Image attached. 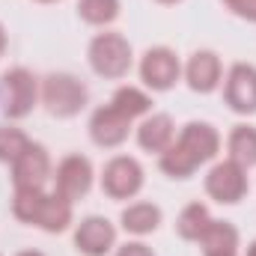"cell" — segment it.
<instances>
[{"label":"cell","instance_id":"1","mask_svg":"<svg viewBox=\"0 0 256 256\" xmlns=\"http://www.w3.org/2000/svg\"><path fill=\"white\" fill-rule=\"evenodd\" d=\"M220 152V131L212 122H188L176 134L167 152L158 155V167L170 179H188Z\"/></svg>","mask_w":256,"mask_h":256},{"label":"cell","instance_id":"2","mask_svg":"<svg viewBox=\"0 0 256 256\" xmlns=\"http://www.w3.org/2000/svg\"><path fill=\"white\" fill-rule=\"evenodd\" d=\"M39 102L45 104V110L57 120H72L78 116L86 102H90V90L86 84L72 74V72H51L42 78V96Z\"/></svg>","mask_w":256,"mask_h":256},{"label":"cell","instance_id":"3","mask_svg":"<svg viewBox=\"0 0 256 256\" xmlns=\"http://www.w3.org/2000/svg\"><path fill=\"white\" fill-rule=\"evenodd\" d=\"M86 60L90 68L104 78V80H120L126 78L134 66V51H131V42H128L122 33L116 30H104V33H96L90 48H86Z\"/></svg>","mask_w":256,"mask_h":256},{"label":"cell","instance_id":"4","mask_svg":"<svg viewBox=\"0 0 256 256\" xmlns=\"http://www.w3.org/2000/svg\"><path fill=\"white\" fill-rule=\"evenodd\" d=\"M42 96V80L27 66H12L3 72V110L9 120H24L33 114Z\"/></svg>","mask_w":256,"mask_h":256},{"label":"cell","instance_id":"5","mask_svg":"<svg viewBox=\"0 0 256 256\" xmlns=\"http://www.w3.org/2000/svg\"><path fill=\"white\" fill-rule=\"evenodd\" d=\"M206 194L220 202V206H236L242 202L248 191H250V182H248V170L242 164H236L232 158H224V161H214L206 173Z\"/></svg>","mask_w":256,"mask_h":256},{"label":"cell","instance_id":"6","mask_svg":"<svg viewBox=\"0 0 256 256\" xmlns=\"http://www.w3.org/2000/svg\"><path fill=\"white\" fill-rule=\"evenodd\" d=\"M143 182H146L143 164L131 155H114L102 170V191H104V196H110L116 202L134 200L143 191Z\"/></svg>","mask_w":256,"mask_h":256},{"label":"cell","instance_id":"7","mask_svg":"<svg viewBox=\"0 0 256 256\" xmlns=\"http://www.w3.org/2000/svg\"><path fill=\"white\" fill-rule=\"evenodd\" d=\"M137 72H140L143 86L152 90V92H167V90H173V86L182 80V63H179L176 51L167 48V45L149 48V51L140 57Z\"/></svg>","mask_w":256,"mask_h":256},{"label":"cell","instance_id":"8","mask_svg":"<svg viewBox=\"0 0 256 256\" xmlns=\"http://www.w3.org/2000/svg\"><path fill=\"white\" fill-rule=\"evenodd\" d=\"M51 182H54V191L60 194V196H66L68 202L84 200L86 194L92 191V182H96L92 161L86 155H80V152L66 155V158H60V164L54 167Z\"/></svg>","mask_w":256,"mask_h":256},{"label":"cell","instance_id":"9","mask_svg":"<svg viewBox=\"0 0 256 256\" xmlns=\"http://www.w3.org/2000/svg\"><path fill=\"white\" fill-rule=\"evenodd\" d=\"M224 102L238 116L256 114V66L254 63H232L224 78Z\"/></svg>","mask_w":256,"mask_h":256},{"label":"cell","instance_id":"10","mask_svg":"<svg viewBox=\"0 0 256 256\" xmlns=\"http://www.w3.org/2000/svg\"><path fill=\"white\" fill-rule=\"evenodd\" d=\"M54 176L51 155L42 143H30L12 161V185L15 188H45Z\"/></svg>","mask_w":256,"mask_h":256},{"label":"cell","instance_id":"11","mask_svg":"<svg viewBox=\"0 0 256 256\" xmlns=\"http://www.w3.org/2000/svg\"><path fill=\"white\" fill-rule=\"evenodd\" d=\"M74 248L80 256H108L116 250V226L102 214H86L74 226Z\"/></svg>","mask_w":256,"mask_h":256},{"label":"cell","instance_id":"12","mask_svg":"<svg viewBox=\"0 0 256 256\" xmlns=\"http://www.w3.org/2000/svg\"><path fill=\"white\" fill-rule=\"evenodd\" d=\"M182 78H185V84L191 86L194 92L208 96V92H214L224 84V63L208 48L194 51L191 57H188V63L182 66Z\"/></svg>","mask_w":256,"mask_h":256},{"label":"cell","instance_id":"13","mask_svg":"<svg viewBox=\"0 0 256 256\" xmlns=\"http://www.w3.org/2000/svg\"><path fill=\"white\" fill-rule=\"evenodd\" d=\"M128 134H131V120L122 116L110 102L92 110V116H90V137H92L96 146L116 149V146H122L128 140Z\"/></svg>","mask_w":256,"mask_h":256},{"label":"cell","instance_id":"14","mask_svg":"<svg viewBox=\"0 0 256 256\" xmlns=\"http://www.w3.org/2000/svg\"><path fill=\"white\" fill-rule=\"evenodd\" d=\"M176 140V122L170 114H149L140 120L137 126V146L143 152H152V155H161L170 149V143Z\"/></svg>","mask_w":256,"mask_h":256},{"label":"cell","instance_id":"15","mask_svg":"<svg viewBox=\"0 0 256 256\" xmlns=\"http://www.w3.org/2000/svg\"><path fill=\"white\" fill-rule=\"evenodd\" d=\"M72 220H74V202H68V200L60 196L57 191H51V194L45 191L33 226H39L42 232L57 236V232H66V230L72 226Z\"/></svg>","mask_w":256,"mask_h":256},{"label":"cell","instance_id":"16","mask_svg":"<svg viewBox=\"0 0 256 256\" xmlns=\"http://www.w3.org/2000/svg\"><path fill=\"white\" fill-rule=\"evenodd\" d=\"M161 220H164V212H161V206H155V202H146V200L128 202L126 208H122V214H120V224H122V230H126L128 236H137V238H143V236H152V232L161 226Z\"/></svg>","mask_w":256,"mask_h":256},{"label":"cell","instance_id":"17","mask_svg":"<svg viewBox=\"0 0 256 256\" xmlns=\"http://www.w3.org/2000/svg\"><path fill=\"white\" fill-rule=\"evenodd\" d=\"M238 230L230 224V220H218L212 218V224L206 226V232L200 236V248H202V256H212V254H238Z\"/></svg>","mask_w":256,"mask_h":256},{"label":"cell","instance_id":"18","mask_svg":"<svg viewBox=\"0 0 256 256\" xmlns=\"http://www.w3.org/2000/svg\"><path fill=\"white\" fill-rule=\"evenodd\" d=\"M226 158H232L244 170L256 167V126H248V122L232 126L226 137Z\"/></svg>","mask_w":256,"mask_h":256},{"label":"cell","instance_id":"19","mask_svg":"<svg viewBox=\"0 0 256 256\" xmlns=\"http://www.w3.org/2000/svg\"><path fill=\"white\" fill-rule=\"evenodd\" d=\"M110 104H114L122 116H128L131 122L152 114V96H149V90H140V86H131V84L120 86V90L110 96Z\"/></svg>","mask_w":256,"mask_h":256},{"label":"cell","instance_id":"20","mask_svg":"<svg viewBox=\"0 0 256 256\" xmlns=\"http://www.w3.org/2000/svg\"><path fill=\"white\" fill-rule=\"evenodd\" d=\"M208 224H212L208 206H206V202H188V206L179 212V218H176V232H179V238H185V242H200V236L206 232Z\"/></svg>","mask_w":256,"mask_h":256},{"label":"cell","instance_id":"21","mask_svg":"<svg viewBox=\"0 0 256 256\" xmlns=\"http://www.w3.org/2000/svg\"><path fill=\"white\" fill-rule=\"evenodd\" d=\"M122 12V0H78V18L90 27H110Z\"/></svg>","mask_w":256,"mask_h":256},{"label":"cell","instance_id":"22","mask_svg":"<svg viewBox=\"0 0 256 256\" xmlns=\"http://www.w3.org/2000/svg\"><path fill=\"white\" fill-rule=\"evenodd\" d=\"M42 196H45V188H15V196H12V214H15L21 224L33 226Z\"/></svg>","mask_w":256,"mask_h":256},{"label":"cell","instance_id":"23","mask_svg":"<svg viewBox=\"0 0 256 256\" xmlns=\"http://www.w3.org/2000/svg\"><path fill=\"white\" fill-rule=\"evenodd\" d=\"M33 140L15 126H3L0 128V164H12Z\"/></svg>","mask_w":256,"mask_h":256},{"label":"cell","instance_id":"24","mask_svg":"<svg viewBox=\"0 0 256 256\" xmlns=\"http://www.w3.org/2000/svg\"><path fill=\"white\" fill-rule=\"evenodd\" d=\"M220 3H224L236 18L256 24V0H220Z\"/></svg>","mask_w":256,"mask_h":256},{"label":"cell","instance_id":"25","mask_svg":"<svg viewBox=\"0 0 256 256\" xmlns=\"http://www.w3.org/2000/svg\"><path fill=\"white\" fill-rule=\"evenodd\" d=\"M114 256H155V250L146 242H126L114 250Z\"/></svg>","mask_w":256,"mask_h":256},{"label":"cell","instance_id":"26","mask_svg":"<svg viewBox=\"0 0 256 256\" xmlns=\"http://www.w3.org/2000/svg\"><path fill=\"white\" fill-rule=\"evenodd\" d=\"M6 48H9V33H6V27L0 24V57L6 54Z\"/></svg>","mask_w":256,"mask_h":256},{"label":"cell","instance_id":"27","mask_svg":"<svg viewBox=\"0 0 256 256\" xmlns=\"http://www.w3.org/2000/svg\"><path fill=\"white\" fill-rule=\"evenodd\" d=\"M15 256H48V254H42V250H33V248H27V250H18Z\"/></svg>","mask_w":256,"mask_h":256},{"label":"cell","instance_id":"28","mask_svg":"<svg viewBox=\"0 0 256 256\" xmlns=\"http://www.w3.org/2000/svg\"><path fill=\"white\" fill-rule=\"evenodd\" d=\"M244 256H256V238L248 244V254H244Z\"/></svg>","mask_w":256,"mask_h":256},{"label":"cell","instance_id":"29","mask_svg":"<svg viewBox=\"0 0 256 256\" xmlns=\"http://www.w3.org/2000/svg\"><path fill=\"white\" fill-rule=\"evenodd\" d=\"M155 3H161V6H176V3H182V0H155Z\"/></svg>","mask_w":256,"mask_h":256},{"label":"cell","instance_id":"30","mask_svg":"<svg viewBox=\"0 0 256 256\" xmlns=\"http://www.w3.org/2000/svg\"><path fill=\"white\" fill-rule=\"evenodd\" d=\"M33 3H60V0H33Z\"/></svg>","mask_w":256,"mask_h":256},{"label":"cell","instance_id":"31","mask_svg":"<svg viewBox=\"0 0 256 256\" xmlns=\"http://www.w3.org/2000/svg\"><path fill=\"white\" fill-rule=\"evenodd\" d=\"M212 256H238V254H212Z\"/></svg>","mask_w":256,"mask_h":256}]
</instances>
